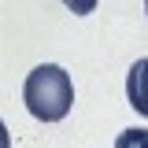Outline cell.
Wrapping results in <instances>:
<instances>
[{"label": "cell", "mask_w": 148, "mask_h": 148, "mask_svg": "<svg viewBox=\"0 0 148 148\" xmlns=\"http://www.w3.org/2000/svg\"><path fill=\"white\" fill-rule=\"evenodd\" d=\"M22 100L34 119L41 122H59L67 119V111L74 104V85L71 74L56 63H41L37 71L26 74V85H22Z\"/></svg>", "instance_id": "6da1fadb"}, {"label": "cell", "mask_w": 148, "mask_h": 148, "mask_svg": "<svg viewBox=\"0 0 148 148\" xmlns=\"http://www.w3.org/2000/svg\"><path fill=\"white\" fill-rule=\"evenodd\" d=\"M126 96H130V104H133V111H141V115L148 119V59H137V63L130 67Z\"/></svg>", "instance_id": "7a4b0ae2"}, {"label": "cell", "mask_w": 148, "mask_h": 148, "mask_svg": "<svg viewBox=\"0 0 148 148\" xmlns=\"http://www.w3.org/2000/svg\"><path fill=\"white\" fill-rule=\"evenodd\" d=\"M63 4H67V8H71L74 15H92V11H96V4H100V0H63Z\"/></svg>", "instance_id": "3957f363"}, {"label": "cell", "mask_w": 148, "mask_h": 148, "mask_svg": "<svg viewBox=\"0 0 148 148\" xmlns=\"http://www.w3.org/2000/svg\"><path fill=\"white\" fill-rule=\"evenodd\" d=\"M8 145H11V137H8V126L0 122V148H8Z\"/></svg>", "instance_id": "277c9868"}, {"label": "cell", "mask_w": 148, "mask_h": 148, "mask_svg": "<svg viewBox=\"0 0 148 148\" xmlns=\"http://www.w3.org/2000/svg\"><path fill=\"white\" fill-rule=\"evenodd\" d=\"M145 11H148V0H145Z\"/></svg>", "instance_id": "5b68a950"}]
</instances>
